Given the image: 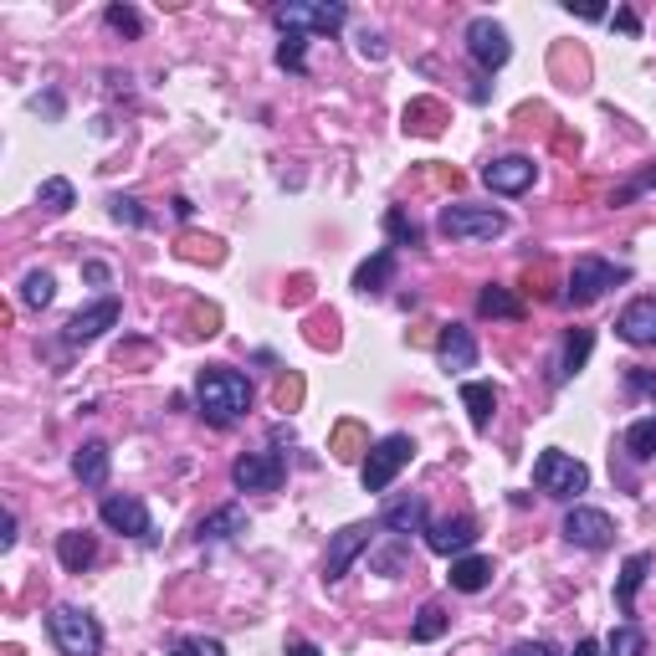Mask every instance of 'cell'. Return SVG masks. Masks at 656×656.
I'll return each instance as SVG.
<instances>
[{"label":"cell","mask_w":656,"mask_h":656,"mask_svg":"<svg viewBox=\"0 0 656 656\" xmlns=\"http://www.w3.org/2000/svg\"><path fill=\"white\" fill-rule=\"evenodd\" d=\"M195 405H201L205 421L226 431L236 416H247V405H252V380H247L241 370L211 365V370L195 374Z\"/></svg>","instance_id":"6da1fadb"},{"label":"cell","mask_w":656,"mask_h":656,"mask_svg":"<svg viewBox=\"0 0 656 656\" xmlns=\"http://www.w3.org/2000/svg\"><path fill=\"white\" fill-rule=\"evenodd\" d=\"M47 636L62 656H98L103 652V625L77 606H57L47 616Z\"/></svg>","instance_id":"7a4b0ae2"},{"label":"cell","mask_w":656,"mask_h":656,"mask_svg":"<svg viewBox=\"0 0 656 656\" xmlns=\"http://www.w3.org/2000/svg\"><path fill=\"white\" fill-rule=\"evenodd\" d=\"M625 277H631V272L616 267V262H606V257H580V262L570 267V283H564L559 298H564L570 308H589V303H600L616 283H625Z\"/></svg>","instance_id":"3957f363"},{"label":"cell","mask_w":656,"mask_h":656,"mask_svg":"<svg viewBox=\"0 0 656 656\" xmlns=\"http://www.w3.org/2000/svg\"><path fill=\"white\" fill-rule=\"evenodd\" d=\"M272 21L283 26V32H319V36H334L344 32V21H349V5H338V0H287L272 11Z\"/></svg>","instance_id":"277c9868"},{"label":"cell","mask_w":656,"mask_h":656,"mask_svg":"<svg viewBox=\"0 0 656 656\" xmlns=\"http://www.w3.org/2000/svg\"><path fill=\"white\" fill-rule=\"evenodd\" d=\"M410 456H416V441L405 437V431H390L385 441H374L370 456H365V467H359L365 492H385L390 482L401 477V467H410Z\"/></svg>","instance_id":"5b68a950"},{"label":"cell","mask_w":656,"mask_h":656,"mask_svg":"<svg viewBox=\"0 0 656 656\" xmlns=\"http://www.w3.org/2000/svg\"><path fill=\"white\" fill-rule=\"evenodd\" d=\"M437 226L452 241H492V236L508 231V216L492 211V205H441Z\"/></svg>","instance_id":"8992f818"},{"label":"cell","mask_w":656,"mask_h":656,"mask_svg":"<svg viewBox=\"0 0 656 656\" xmlns=\"http://www.w3.org/2000/svg\"><path fill=\"white\" fill-rule=\"evenodd\" d=\"M534 488L549 492V498H580L589 488V467L574 462L570 452H544L534 462Z\"/></svg>","instance_id":"52a82bcc"},{"label":"cell","mask_w":656,"mask_h":656,"mask_svg":"<svg viewBox=\"0 0 656 656\" xmlns=\"http://www.w3.org/2000/svg\"><path fill=\"white\" fill-rule=\"evenodd\" d=\"M287 477V462L277 452H247L231 462V482L236 492H277Z\"/></svg>","instance_id":"ba28073f"},{"label":"cell","mask_w":656,"mask_h":656,"mask_svg":"<svg viewBox=\"0 0 656 656\" xmlns=\"http://www.w3.org/2000/svg\"><path fill=\"white\" fill-rule=\"evenodd\" d=\"M98 518L108 523L114 534H123V539H154L150 508H144V498H134V492H114V498H103Z\"/></svg>","instance_id":"9c48e42d"},{"label":"cell","mask_w":656,"mask_h":656,"mask_svg":"<svg viewBox=\"0 0 656 656\" xmlns=\"http://www.w3.org/2000/svg\"><path fill=\"white\" fill-rule=\"evenodd\" d=\"M467 51H472V62H477V68L492 72V68H503L508 57H513V41H508V32L492 16H477V21H467Z\"/></svg>","instance_id":"30bf717a"},{"label":"cell","mask_w":656,"mask_h":656,"mask_svg":"<svg viewBox=\"0 0 656 656\" xmlns=\"http://www.w3.org/2000/svg\"><path fill=\"white\" fill-rule=\"evenodd\" d=\"M477 544V518L472 513H456V518H431L426 523V549L441 559H462Z\"/></svg>","instance_id":"8fae6325"},{"label":"cell","mask_w":656,"mask_h":656,"mask_svg":"<svg viewBox=\"0 0 656 656\" xmlns=\"http://www.w3.org/2000/svg\"><path fill=\"white\" fill-rule=\"evenodd\" d=\"M534 180H539V165L528 154H503V159L482 165V186L492 195H523V190H534Z\"/></svg>","instance_id":"7c38bea8"},{"label":"cell","mask_w":656,"mask_h":656,"mask_svg":"<svg viewBox=\"0 0 656 656\" xmlns=\"http://www.w3.org/2000/svg\"><path fill=\"white\" fill-rule=\"evenodd\" d=\"M370 544H374L370 523H349V528H338L334 539H329V554H323V580H329V585H334V580H344V574H349V564L365 554Z\"/></svg>","instance_id":"4fadbf2b"},{"label":"cell","mask_w":656,"mask_h":656,"mask_svg":"<svg viewBox=\"0 0 656 656\" xmlns=\"http://www.w3.org/2000/svg\"><path fill=\"white\" fill-rule=\"evenodd\" d=\"M564 539H570L574 549H606V544L616 539V523H610V513H600V508L574 503L570 513H564Z\"/></svg>","instance_id":"5bb4252c"},{"label":"cell","mask_w":656,"mask_h":656,"mask_svg":"<svg viewBox=\"0 0 656 656\" xmlns=\"http://www.w3.org/2000/svg\"><path fill=\"white\" fill-rule=\"evenodd\" d=\"M118 313H123V303H118V298H98L93 308H83V313H72V319H68V329H62V344H72V349H77V344H93L103 329H114Z\"/></svg>","instance_id":"9a60e30c"},{"label":"cell","mask_w":656,"mask_h":656,"mask_svg":"<svg viewBox=\"0 0 656 656\" xmlns=\"http://www.w3.org/2000/svg\"><path fill=\"white\" fill-rule=\"evenodd\" d=\"M437 365L446 374H462L477 365V338H472L467 323H441L437 334Z\"/></svg>","instance_id":"2e32d148"},{"label":"cell","mask_w":656,"mask_h":656,"mask_svg":"<svg viewBox=\"0 0 656 656\" xmlns=\"http://www.w3.org/2000/svg\"><path fill=\"white\" fill-rule=\"evenodd\" d=\"M616 334H621L625 344H636V349H656V298L625 303L621 319H616Z\"/></svg>","instance_id":"e0dca14e"},{"label":"cell","mask_w":656,"mask_h":656,"mask_svg":"<svg viewBox=\"0 0 656 656\" xmlns=\"http://www.w3.org/2000/svg\"><path fill=\"white\" fill-rule=\"evenodd\" d=\"M380 523H385V534H395V539H405V534H426V523H431L426 498L421 492H405V498H395V503L380 513Z\"/></svg>","instance_id":"ac0fdd59"},{"label":"cell","mask_w":656,"mask_h":656,"mask_svg":"<svg viewBox=\"0 0 656 656\" xmlns=\"http://www.w3.org/2000/svg\"><path fill=\"white\" fill-rule=\"evenodd\" d=\"M589 349H595V329H570L564 344H559V359H554V385H570L574 374L585 370Z\"/></svg>","instance_id":"d6986e66"},{"label":"cell","mask_w":656,"mask_h":656,"mask_svg":"<svg viewBox=\"0 0 656 656\" xmlns=\"http://www.w3.org/2000/svg\"><path fill=\"white\" fill-rule=\"evenodd\" d=\"M236 534H247V508L241 503H226L195 523V539L201 544H220V539H236Z\"/></svg>","instance_id":"ffe728a7"},{"label":"cell","mask_w":656,"mask_h":656,"mask_svg":"<svg viewBox=\"0 0 656 656\" xmlns=\"http://www.w3.org/2000/svg\"><path fill=\"white\" fill-rule=\"evenodd\" d=\"M108 467H114V456L103 441H83L77 452H72V477L83 482V488H103L108 482Z\"/></svg>","instance_id":"44dd1931"},{"label":"cell","mask_w":656,"mask_h":656,"mask_svg":"<svg viewBox=\"0 0 656 656\" xmlns=\"http://www.w3.org/2000/svg\"><path fill=\"white\" fill-rule=\"evenodd\" d=\"M462 405H467L472 431H488L492 416H498V390H492L488 380H467V385H462Z\"/></svg>","instance_id":"7402d4cb"},{"label":"cell","mask_w":656,"mask_h":656,"mask_svg":"<svg viewBox=\"0 0 656 656\" xmlns=\"http://www.w3.org/2000/svg\"><path fill=\"white\" fill-rule=\"evenodd\" d=\"M452 589H462V595H477V589H488L492 585V559H482V554H462V559H452Z\"/></svg>","instance_id":"603a6c76"},{"label":"cell","mask_w":656,"mask_h":656,"mask_svg":"<svg viewBox=\"0 0 656 656\" xmlns=\"http://www.w3.org/2000/svg\"><path fill=\"white\" fill-rule=\"evenodd\" d=\"M57 559H62V570H68V574H83L87 564L98 559V544H93V534L72 528V534H62V539H57Z\"/></svg>","instance_id":"cb8c5ba5"},{"label":"cell","mask_w":656,"mask_h":656,"mask_svg":"<svg viewBox=\"0 0 656 656\" xmlns=\"http://www.w3.org/2000/svg\"><path fill=\"white\" fill-rule=\"evenodd\" d=\"M646 570H652V554H646V549L621 564V580H616V606H621V616L636 610V589H641V580H646Z\"/></svg>","instance_id":"d4e9b609"},{"label":"cell","mask_w":656,"mask_h":656,"mask_svg":"<svg viewBox=\"0 0 656 656\" xmlns=\"http://www.w3.org/2000/svg\"><path fill=\"white\" fill-rule=\"evenodd\" d=\"M441 123H446V108L437 98H416L405 108V134H421V139H437Z\"/></svg>","instance_id":"484cf974"},{"label":"cell","mask_w":656,"mask_h":656,"mask_svg":"<svg viewBox=\"0 0 656 656\" xmlns=\"http://www.w3.org/2000/svg\"><path fill=\"white\" fill-rule=\"evenodd\" d=\"M477 313H482V319H508V323H518V319H523V298H513L508 287L488 283L482 293H477Z\"/></svg>","instance_id":"4316f807"},{"label":"cell","mask_w":656,"mask_h":656,"mask_svg":"<svg viewBox=\"0 0 656 656\" xmlns=\"http://www.w3.org/2000/svg\"><path fill=\"white\" fill-rule=\"evenodd\" d=\"M390 272H395V252L385 247V252H374L365 267L354 272V293H380L390 283Z\"/></svg>","instance_id":"83f0119b"},{"label":"cell","mask_w":656,"mask_h":656,"mask_svg":"<svg viewBox=\"0 0 656 656\" xmlns=\"http://www.w3.org/2000/svg\"><path fill=\"white\" fill-rule=\"evenodd\" d=\"M365 452H370L365 426H359V421H338L334 426V456H338V462H359Z\"/></svg>","instance_id":"f1b7e54d"},{"label":"cell","mask_w":656,"mask_h":656,"mask_svg":"<svg viewBox=\"0 0 656 656\" xmlns=\"http://www.w3.org/2000/svg\"><path fill=\"white\" fill-rule=\"evenodd\" d=\"M625 452H631V462H652L656 456V416H641V421L625 431Z\"/></svg>","instance_id":"f546056e"},{"label":"cell","mask_w":656,"mask_h":656,"mask_svg":"<svg viewBox=\"0 0 656 656\" xmlns=\"http://www.w3.org/2000/svg\"><path fill=\"white\" fill-rule=\"evenodd\" d=\"M385 236L395 241V247H421V241H426V231L405 216L401 205H390V211H385Z\"/></svg>","instance_id":"4dcf8cb0"},{"label":"cell","mask_w":656,"mask_h":656,"mask_svg":"<svg viewBox=\"0 0 656 656\" xmlns=\"http://www.w3.org/2000/svg\"><path fill=\"white\" fill-rule=\"evenodd\" d=\"M51 298H57L51 272L47 267H32V272H26V283H21V303H26V308H47Z\"/></svg>","instance_id":"1f68e13d"},{"label":"cell","mask_w":656,"mask_h":656,"mask_svg":"<svg viewBox=\"0 0 656 656\" xmlns=\"http://www.w3.org/2000/svg\"><path fill=\"white\" fill-rule=\"evenodd\" d=\"M72 201H77V195H72V180H62V175L36 190V205H41L47 216H62V211H72Z\"/></svg>","instance_id":"d6a6232c"},{"label":"cell","mask_w":656,"mask_h":656,"mask_svg":"<svg viewBox=\"0 0 656 656\" xmlns=\"http://www.w3.org/2000/svg\"><path fill=\"white\" fill-rule=\"evenodd\" d=\"M446 625H452V616L441 606H421V616L410 625V641H437V636H446Z\"/></svg>","instance_id":"836d02e7"},{"label":"cell","mask_w":656,"mask_h":656,"mask_svg":"<svg viewBox=\"0 0 656 656\" xmlns=\"http://www.w3.org/2000/svg\"><path fill=\"white\" fill-rule=\"evenodd\" d=\"M606 656H646V636L641 625H616L606 641Z\"/></svg>","instance_id":"e575fe53"},{"label":"cell","mask_w":656,"mask_h":656,"mask_svg":"<svg viewBox=\"0 0 656 656\" xmlns=\"http://www.w3.org/2000/svg\"><path fill=\"white\" fill-rule=\"evenodd\" d=\"M103 21H108V32L129 36V41H134L139 32H144V16H139L134 5H108V11H103Z\"/></svg>","instance_id":"d590c367"},{"label":"cell","mask_w":656,"mask_h":656,"mask_svg":"<svg viewBox=\"0 0 656 656\" xmlns=\"http://www.w3.org/2000/svg\"><path fill=\"white\" fill-rule=\"evenodd\" d=\"M303 47H308V36H303V32H287V36H283V47H277V68H287V72H303V68H308Z\"/></svg>","instance_id":"8d00e7d4"},{"label":"cell","mask_w":656,"mask_h":656,"mask_svg":"<svg viewBox=\"0 0 656 656\" xmlns=\"http://www.w3.org/2000/svg\"><path fill=\"white\" fill-rule=\"evenodd\" d=\"M169 656H226V646L216 636H180L169 646Z\"/></svg>","instance_id":"74e56055"},{"label":"cell","mask_w":656,"mask_h":656,"mask_svg":"<svg viewBox=\"0 0 656 656\" xmlns=\"http://www.w3.org/2000/svg\"><path fill=\"white\" fill-rule=\"evenodd\" d=\"M108 211H114L118 226H134V231H144V226H150V216H144V211H139V201H129V195H114V201H108Z\"/></svg>","instance_id":"f35d334b"},{"label":"cell","mask_w":656,"mask_h":656,"mask_svg":"<svg viewBox=\"0 0 656 656\" xmlns=\"http://www.w3.org/2000/svg\"><path fill=\"white\" fill-rule=\"evenodd\" d=\"M652 186H656V169H641L636 180H625V186L616 190V195H610V205H631V201H636V195H646V190H652Z\"/></svg>","instance_id":"ab89813d"},{"label":"cell","mask_w":656,"mask_h":656,"mask_svg":"<svg viewBox=\"0 0 656 656\" xmlns=\"http://www.w3.org/2000/svg\"><path fill=\"white\" fill-rule=\"evenodd\" d=\"M298 401H303V380H298V374H283V380H277V410H298Z\"/></svg>","instance_id":"60d3db41"},{"label":"cell","mask_w":656,"mask_h":656,"mask_svg":"<svg viewBox=\"0 0 656 656\" xmlns=\"http://www.w3.org/2000/svg\"><path fill=\"white\" fill-rule=\"evenodd\" d=\"M625 390L641 401H656V374L652 370H625Z\"/></svg>","instance_id":"b9f144b4"},{"label":"cell","mask_w":656,"mask_h":656,"mask_svg":"<svg viewBox=\"0 0 656 656\" xmlns=\"http://www.w3.org/2000/svg\"><path fill=\"white\" fill-rule=\"evenodd\" d=\"M359 57H365V62H385V36H380V32H359Z\"/></svg>","instance_id":"7bdbcfd3"},{"label":"cell","mask_w":656,"mask_h":656,"mask_svg":"<svg viewBox=\"0 0 656 656\" xmlns=\"http://www.w3.org/2000/svg\"><path fill=\"white\" fill-rule=\"evenodd\" d=\"M508 656H559V652L549 646V641H518V646H513Z\"/></svg>","instance_id":"ee69618b"},{"label":"cell","mask_w":656,"mask_h":656,"mask_svg":"<svg viewBox=\"0 0 656 656\" xmlns=\"http://www.w3.org/2000/svg\"><path fill=\"white\" fill-rule=\"evenodd\" d=\"M287 656H323V652H319V646H313V641L293 636V641H287Z\"/></svg>","instance_id":"f6af8a7d"},{"label":"cell","mask_w":656,"mask_h":656,"mask_svg":"<svg viewBox=\"0 0 656 656\" xmlns=\"http://www.w3.org/2000/svg\"><path fill=\"white\" fill-rule=\"evenodd\" d=\"M616 26H621L625 36H636V32H641V21H636V11H616Z\"/></svg>","instance_id":"bcb514c9"},{"label":"cell","mask_w":656,"mask_h":656,"mask_svg":"<svg viewBox=\"0 0 656 656\" xmlns=\"http://www.w3.org/2000/svg\"><path fill=\"white\" fill-rule=\"evenodd\" d=\"M83 277H87V283H108V267H103V262H83Z\"/></svg>","instance_id":"7dc6e473"},{"label":"cell","mask_w":656,"mask_h":656,"mask_svg":"<svg viewBox=\"0 0 656 656\" xmlns=\"http://www.w3.org/2000/svg\"><path fill=\"white\" fill-rule=\"evenodd\" d=\"M0 549H16V513H5V534H0Z\"/></svg>","instance_id":"c3c4849f"},{"label":"cell","mask_w":656,"mask_h":656,"mask_svg":"<svg viewBox=\"0 0 656 656\" xmlns=\"http://www.w3.org/2000/svg\"><path fill=\"white\" fill-rule=\"evenodd\" d=\"M570 656H600V641H589V636H585V641H580V646H574Z\"/></svg>","instance_id":"681fc988"},{"label":"cell","mask_w":656,"mask_h":656,"mask_svg":"<svg viewBox=\"0 0 656 656\" xmlns=\"http://www.w3.org/2000/svg\"><path fill=\"white\" fill-rule=\"evenodd\" d=\"M175 216H180V220H190V216H195V205H190L186 195H175Z\"/></svg>","instance_id":"f907efd6"}]
</instances>
